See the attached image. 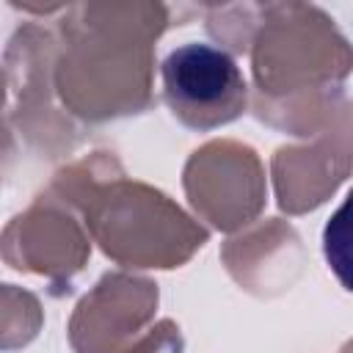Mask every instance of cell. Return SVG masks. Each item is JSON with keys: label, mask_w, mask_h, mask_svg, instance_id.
I'll return each instance as SVG.
<instances>
[{"label": "cell", "mask_w": 353, "mask_h": 353, "mask_svg": "<svg viewBox=\"0 0 353 353\" xmlns=\"http://www.w3.org/2000/svg\"><path fill=\"white\" fill-rule=\"evenodd\" d=\"M165 102L174 116L199 130L229 124L245 110V80L234 58L212 44H185L163 61Z\"/></svg>", "instance_id": "cell-1"}, {"label": "cell", "mask_w": 353, "mask_h": 353, "mask_svg": "<svg viewBox=\"0 0 353 353\" xmlns=\"http://www.w3.org/2000/svg\"><path fill=\"white\" fill-rule=\"evenodd\" d=\"M323 254L334 276L342 281V287L353 292V190L325 221Z\"/></svg>", "instance_id": "cell-2"}]
</instances>
